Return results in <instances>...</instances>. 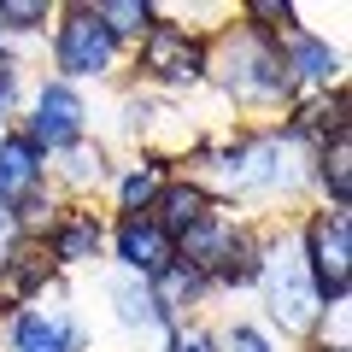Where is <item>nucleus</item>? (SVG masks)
<instances>
[{"mask_svg": "<svg viewBox=\"0 0 352 352\" xmlns=\"http://www.w3.org/2000/svg\"><path fill=\"white\" fill-rule=\"evenodd\" d=\"M112 252H118V264H124V276H141V282H153L164 264H176V241L164 235L153 217H118Z\"/></svg>", "mask_w": 352, "mask_h": 352, "instance_id": "obj_8", "label": "nucleus"}, {"mask_svg": "<svg viewBox=\"0 0 352 352\" xmlns=\"http://www.w3.org/2000/svg\"><path fill=\"white\" fill-rule=\"evenodd\" d=\"M300 264L311 276L317 300L329 305H346V282H352V223L346 212H311L300 229Z\"/></svg>", "mask_w": 352, "mask_h": 352, "instance_id": "obj_4", "label": "nucleus"}, {"mask_svg": "<svg viewBox=\"0 0 352 352\" xmlns=\"http://www.w3.org/2000/svg\"><path fill=\"white\" fill-rule=\"evenodd\" d=\"M6 352H88V335L71 317L18 311V317H6Z\"/></svg>", "mask_w": 352, "mask_h": 352, "instance_id": "obj_11", "label": "nucleus"}, {"mask_svg": "<svg viewBox=\"0 0 352 352\" xmlns=\"http://www.w3.org/2000/svg\"><path fill=\"white\" fill-rule=\"evenodd\" d=\"M206 59H212V41L188 24H153L135 41V71L159 88H200L206 82Z\"/></svg>", "mask_w": 352, "mask_h": 352, "instance_id": "obj_5", "label": "nucleus"}, {"mask_svg": "<svg viewBox=\"0 0 352 352\" xmlns=\"http://www.w3.org/2000/svg\"><path fill=\"white\" fill-rule=\"evenodd\" d=\"M282 65H288V82L305 88V94H329V88H340V53L329 47V41L305 36V30H294V36L282 41Z\"/></svg>", "mask_w": 352, "mask_h": 352, "instance_id": "obj_13", "label": "nucleus"}, {"mask_svg": "<svg viewBox=\"0 0 352 352\" xmlns=\"http://www.w3.org/2000/svg\"><path fill=\"white\" fill-rule=\"evenodd\" d=\"M311 182L329 194V212H346V200H352V135H335L311 153Z\"/></svg>", "mask_w": 352, "mask_h": 352, "instance_id": "obj_15", "label": "nucleus"}, {"mask_svg": "<svg viewBox=\"0 0 352 352\" xmlns=\"http://www.w3.org/2000/svg\"><path fill=\"white\" fill-rule=\"evenodd\" d=\"M206 82H217L229 106L241 112H276L294 100L288 65H282V41L258 36V30L235 24L212 41V59H206Z\"/></svg>", "mask_w": 352, "mask_h": 352, "instance_id": "obj_1", "label": "nucleus"}, {"mask_svg": "<svg viewBox=\"0 0 352 352\" xmlns=\"http://www.w3.org/2000/svg\"><path fill=\"white\" fill-rule=\"evenodd\" d=\"M212 206H217V200L200 188V176H182V182H164V188H159V200H153V212H147V217H153V223H159L164 235L176 241L182 229H194V223H200V217L212 212Z\"/></svg>", "mask_w": 352, "mask_h": 352, "instance_id": "obj_14", "label": "nucleus"}, {"mask_svg": "<svg viewBox=\"0 0 352 352\" xmlns=\"http://www.w3.org/2000/svg\"><path fill=\"white\" fill-rule=\"evenodd\" d=\"M82 129H88V106H82V94H76L71 82H41L36 88V100H30V118H24V135L36 141L41 153H65V147H76L82 141Z\"/></svg>", "mask_w": 352, "mask_h": 352, "instance_id": "obj_6", "label": "nucleus"}, {"mask_svg": "<svg viewBox=\"0 0 352 352\" xmlns=\"http://www.w3.org/2000/svg\"><path fill=\"white\" fill-rule=\"evenodd\" d=\"M41 247H47L53 270H71V264H94V258H100V247H106V223L88 212V206H65L59 223H53V235L41 241Z\"/></svg>", "mask_w": 352, "mask_h": 352, "instance_id": "obj_10", "label": "nucleus"}, {"mask_svg": "<svg viewBox=\"0 0 352 352\" xmlns=\"http://www.w3.org/2000/svg\"><path fill=\"white\" fill-rule=\"evenodd\" d=\"M106 294H112V311H118V323H124V329H159L164 323L159 300H153V288L141 276H124V270H118V276L106 282Z\"/></svg>", "mask_w": 352, "mask_h": 352, "instance_id": "obj_17", "label": "nucleus"}, {"mask_svg": "<svg viewBox=\"0 0 352 352\" xmlns=\"http://www.w3.org/2000/svg\"><path fill=\"white\" fill-rule=\"evenodd\" d=\"M118 36L100 24V12L88 6V0H71L59 12V24H53V71H59V82H100V76H112L118 65Z\"/></svg>", "mask_w": 352, "mask_h": 352, "instance_id": "obj_2", "label": "nucleus"}, {"mask_svg": "<svg viewBox=\"0 0 352 352\" xmlns=\"http://www.w3.org/2000/svg\"><path fill=\"white\" fill-rule=\"evenodd\" d=\"M264 300H270V323H282V335H311L323 329V300H317L311 276H305L300 264V247L288 235L282 241H264Z\"/></svg>", "mask_w": 352, "mask_h": 352, "instance_id": "obj_3", "label": "nucleus"}, {"mask_svg": "<svg viewBox=\"0 0 352 352\" xmlns=\"http://www.w3.org/2000/svg\"><path fill=\"white\" fill-rule=\"evenodd\" d=\"M30 188H47V153L24 129H0V206L24 200Z\"/></svg>", "mask_w": 352, "mask_h": 352, "instance_id": "obj_12", "label": "nucleus"}, {"mask_svg": "<svg viewBox=\"0 0 352 352\" xmlns=\"http://www.w3.org/2000/svg\"><path fill=\"white\" fill-rule=\"evenodd\" d=\"M94 12H100V24L118 36V47H124V41H141L159 24V6H147V0H100Z\"/></svg>", "mask_w": 352, "mask_h": 352, "instance_id": "obj_20", "label": "nucleus"}, {"mask_svg": "<svg viewBox=\"0 0 352 352\" xmlns=\"http://www.w3.org/2000/svg\"><path fill=\"white\" fill-rule=\"evenodd\" d=\"M53 182H59L65 194H88L106 182V153L94 147V141H76V147L59 153V164H53Z\"/></svg>", "mask_w": 352, "mask_h": 352, "instance_id": "obj_19", "label": "nucleus"}, {"mask_svg": "<svg viewBox=\"0 0 352 352\" xmlns=\"http://www.w3.org/2000/svg\"><path fill=\"white\" fill-rule=\"evenodd\" d=\"M164 182H170V176H164L159 159H135L124 176H118V212H124V217H147Z\"/></svg>", "mask_w": 352, "mask_h": 352, "instance_id": "obj_18", "label": "nucleus"}, {"mask_svg": "<svg viewBox=\"0 0 352 352\" xmlns=\"http://www.w3.org/2000/svg\"><path fill=\"white\" fill-rule=\"evenodd\" d=\"M53 258H47V247L41 241H18L12 252H6V264H0V311L6 317H18L24 305H36V300H47V288H53Z\"/></svg>", "mask_w": 352, "mask_h": 352, "instance_id": "obj_7", "label": "nucleus"}, {"mask_svg": "<svg viewBox=\"0 0 352 352\" xmlns=\"http://www.w3.org/2000/svg\"><path fill=\"white\" fill-rule=\"evenodd\" d=\"M235 235H241L235 212L212 206V212H206L194 229H182V235H176V264H188V270H200V276L212 282V276H217V264H223L229 247H235Z\"/></svg>", "mask_w": 352, "mask_h": 352, "instance_id": "obj_9", "label": "nucleus"}, {"mask_svg": "<svg viewBox=\"0 0 352 352\" xmlns=\"http://www.w3.org/2000/svg\"><path fill=\"white\" fill-rule=\"evenodd\" d=\"M18 247V229H12V206H0V264H6V252Z\"/></svg>", "mask_w": 352, "mask_h": 352, "instance_id": "obj_24", "label": "nucleus"}, {"mask_svg": "<svg viewBox=\"0 0 352 352\" xmlns=\"http://www.w3.org/2000/svg\"><path fill=\"white\" fill-rule=\"evenodd\" d=\"M53 18L47 0H0V36H30Z\"/></svg>", "mask_w": 352, "mask_h": 352, "instance_id": "obj_21", "label": "nucleus"}, {"mask_svg": "<svg viewBox=\"0 0 352 352\" xmlns=\"http://www.w3.org/2000/svg\"><path fill=\"white\" fill-rule=\"evenodd\" d=\"M147 288H153V300H159V317L170 323V317H182L188 305H200L206 294H212V282H206L200 270H188V264H164Z\"/></svg>", "mask_w": 352, "mask_h": 352, "instance_id": "obj_16", "label": "nucleus"}, {"mask_svg": "<svg viewBox=\"0 0 352 352\" xmlns=\"http://www.w3.org/2000/svg\"><path fill=\"white\" fill-rule=\"evenodd\" d=\"M217 352H276V346H270V335H258L252 323H235V329H223Z\"/></svg>", "mask_w": 352, "mask_h": 352, "instance_id": "obj_22", "label": "nucleus"}, {"mask_svg": "<svg viewBox=\"0 0 352 352\" xmlns=\"http://www.w3.org/2000/svg\"><path fill=\"white\" fill-rule=\"evenodd\" d=\"M164 352H217V335L212 329H176Z\"/></svg>", "mask_w": 352, "mask_h": 352, "instance_id": "obj_23", "label": "nucleus"}]
</instances>
